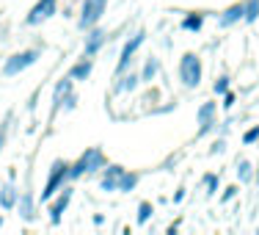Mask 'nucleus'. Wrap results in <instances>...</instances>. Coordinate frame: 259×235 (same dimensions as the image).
Listing matches in <instances>:
<instances>
[{"mask_svg": "<svg viewBox=\"0 0 259 235\" xmlns=\"http://www.w3.org/2000/svg\"><path fill=\"white\" fill-rule=\"evenodd\" d=\"M149 216H152V205H149V202H141V208H138V221L144 224Z\"/></svg>", "mask_w": 259, "mask_h": 235, "instance_id": "6ab92c4d", "label": "nucleus"}, {"mask_svg": "<svg viewBox=\"0 0 259 235\" xmlns=\"http://www.w3.org/2000/svg\"><path fill=\"white\" fill-rule=\"evenodd\" d=\"M102 45H105V33H102V30H94V33L85 39V55H94Z\"/></svg>", "mask_w": 259, "mask_h": 235, "instance_id": "9d476101", "label": "nucleus"}, {"mask_svg": "<svg viewBox=\"0 0 259 235\" xmlns=\"http://www.w3.org/2000/svg\"><path fill=\"white\" fill-rule=\"evenodd\" d=\"M256 180H259V175H256Z\"/></svg>", "mask_w": 259, "mask_h": 235, "instance_id": "7c9ffc66", "label": "nucleus"}, {"mask_svg": "<svg viewBox=\"0 0 259 235\" xmlns=\"http://www.w3.org/2000/svg\"><path fill=\"white\" fill-rule=\"evenodd\" d=\"M180 78H182V83L188 86V89L199 86V80H201V61L196 58L193 53H185L182 55V61H180Z\"/></svg>", "mask_w": 259, "mask_h": 235, "instance_id": "f257e3e1", "label": "nucleus"}, {"mask_svg": "<svg viewBox=\"0 0 259 235\" xmlns=\"http://www.w3.org/2000/svg\"><path fill=\"white\" fill-rule=\"evenodd\" d=\"M36 58H39V50H25V53L11 55L9 64H6V75H17V72L28 70L30 64H36Z\"/></svg>", "mask_w": 259, "mask_h": 235, "instance_id": "39448f33", "label": "nucleus"}, {"mask_svg": "<svg viewBox=\"0 0 259 235\" xmlns=\"http://www.w3.org/2000/svg\"><path fill=\"white\" fill-rule=\"evenodd\" d=\"M259 17V0H248V6H245V20L254 22Z\"/></svg>", "mask_w": 259, "mask_h": 235, "instance_id": "dca6fc26", "label": "nucleus"}, {"mask_svg": "<svg viewBox=\"0 0 259 235\" xmlns=\"http://www.w3.org/2000/svg\"><path fill=\"white\" fill-rule=\"evenodd\" d=\"M69 199H72V191H69V188H64V194H61L58 199L53 202V208H50V219H53V224H58V221H61V213L66 210Z\"/></svg>", "mask_w": 259, "mask_h": 235, "instance_id": "6e6552de", "label": "nucleus"}, {"mask_svg": "<svg viewBox=\"0 0 259 235\" xmlns=\"http://www.w3.org/2000/svg\"><path fill=\"white\" fill-rule=\"evenodd\" d=\"M89 75H91V61H83V64H77L75 70H72V78H77V80H83Z\"/></svg>", "mask_w": 259, "mask_h": 235, "instance_id": "4468645a", "label": "nucleus"}, {"mask_svg": "<svg viewBox=\"0 0 259 235\" xmlns=\"http://www.w3.org/2000/svg\"><path fill=\"white\" fill-rule=\"evenodd\" d=\"M204 183H207V194H215V188H218V177H212V175H209Z\"/></svg>", "mask_w": 259, "mask_h": 235, "instance_id": "a878e982", "label": "nucleus"}, {"mask_svg": "<svg viewBox=\"0 0 259 235\" xmlns=\"http://www.w3.org/2000/svg\"><path fill=\"white\" fill-rule=\"evenodd\" d=\"M182 25L188 28V30H199V28H201V17H188Z\"/></svg>", "mask_w": 259, "mask_h": 235, "instance_id": "4be33fe9", "label": "nucleus"}, {"mask_svg": "<svg viewBox=\"0 0 259 235\" xmlns=\"http://www.w3.org/2000/svg\"><path fill=\"white\" fill-rule=\"evenodd\" d=\"M121 175H124V172H121L119 166H110V169H108V175L102 177V191H116V188H119Z\"/></svg>", "mask_w": 259, "mask_h": 235, "instance_id": "1a4fd4ad", "label": "nucleus"}, {"mask_svg": "<svg viewBox=\"0 0 259 235\" xmlns=\"http://www.w3.org/2000/svg\"><path fill=\"white\" fill-rule=\"evenodd\" d=\"M0 147H3V133H0Z\"/></svg>", "mask_w": 259, "mask_h": 235, "instance_id": "c85d7f7f", "label": "nucleus"}, {"mask_svg": "<svg viewBox=\"0 0 259 235\" xmlns=\"http://www.w3.org/2000/svg\"><path fill=\"white\" fill-rule=\"evenodd\" d=\"M102 163H105V155L100 150H89V152H83L80 155V160L75 166H69V177H80L83 172H94V169H102Z\"/></svg>", "mask_w": 259, "mask_h": 235, "instance_id": "f03ea898", "label": "nucleus"}, {"mask_svg": "<svg viewBox=\"0 0 259 235\" xmlns=\"http://www.w3.org/2000/svg\"><path fill=\"white\" fill-rule=\"evenodd\" d=\"M135 86H138V78H135V75H130V78H124V80L119 83V91H133Z\"/></svg>", "mask_w": 259, "mask_h": 235, "instance_id": "a211bd4d", "label": "nucleus"}, {"mask_svg": "<svg viewBox=\"0 0 259 235\" xmlns=\"http://www.w3.org/2000/svg\"><path fill=\"white\" fill-rule=\"evenodd\" d=\"M157 61H149V64H146V70H144V80H152L155 78V72H157Z\"/></svg>", "mask_w": 259, "mask_h": 235, "instance_id": "5701e85b", "label": "nucleus"}, {"mask_svg": "<svg viewBox=\"0 0 259 235\" xmlns=\"http://www.w3.org/2000/svg\"><path fill=\"white\" fill-rule=\"evenodd\" d=\"M105 3L108 0H83V14H80V28H91L100 22L102 11H105Z\"/></svg>", "mask_w": 259, "mask_h": 235, "instance_id": "20e7f679", "label": "nucleus"}, {"mask_svg": "<svg viewBox=\"0 0 259 235\" xmlns=\"http://www.w3.org/2000/svg\"><path fill=\"white\" fill-rule=\"evenodd\" d=\"M66 177H69V166H66L64 160H55V163H53V172H50V180H47L45 191H41V199H50L55 191L61 188V183H64Z\"/></svg>", "mask_w": 259, "mask_h": 235, "instance_id": "7ed1b4c3", "label": "nucleus"}, {"mask_svg": "<svg viewBox=\"0 0 259 235\" xmlns=\"http://www.w3.org/2000/svg\"><path fill=\"white\" fill-rule=\"evenodd\" d=\"M55 14V0H39V3L33 6V11H30L28 22L30 25H39L41 20H47V17Z\"/></svg>", "mask_w": 259, "mask_h": 235, "instance_id": "423d86ee", "label": "nucleus"}, {"mask_svg": "<svg viewBox=\"0 0 259 235\" xmlns=\"http://www.w3.org/2000/svg\"><path fill=\"white\" fill-rule=\"evenodd\" d=\"M237 194V188H226V194H224V199H232V196Z\"/></svg>", "mask_w": 259, "mask_h": 235, "instance_id": "cd10ccee", "label": "nucleus"}, {"mask_svg": "<svg viewBox=\"0 0 259 235\" xmlns=\"http://www.w3.org/2000/svg\"><path fill=\"white\" fill-rule=\"evenodd\" d=\"M243 14H245V6H232V9L226 11L224 17H221V25H224V28H226V25H232V22H237Z\"/></svg>", "mask_w": 259, "mask_h": 235, "instance_id": "9b49d317", "label": "nucleus"}, {"mask_svg": "<svg viewBox=\"0 0 259 235\" xmlns=\"http://www.w3.org/2000/svg\"><path fill=\"white\" fill-rule=\"evenodd\" d=\"M256 139H259V127H254V130H248V133L243 136V141H245V144H254Z\"/></svg>", "mask_w": 259, "mask_h": 235, "instance_id": "393cba45", "label": "nucleus"}, {"mask_svg": "<svg viewBox=\"0 0 259 235\" xmlns=\"http://www.w3.org/2000/svg\"><path fill=\"white\" fill-rule=\"evenodd\" d=\"M226 86H229V78H221L215 83V94H226Z\"/></svg>", "mask_w": 259, "mask_h": 235, "instance_id": "b1692460", "label": "nucleus"}, {"mask_svg": "<svg viewBox=\"0 0 259 235\" xmlns=\"http://www.w3.org/2000/svg\"><path fill=\"white\" fill-rule=\"evenodd\" d=\"M0 224H3V219H0Z\"/></svg>", "mask_w": 259, "mask_h": 235, "instance_id": "c756f323", "label": "nucleus"}, {"mask_svg": "<svg viewBox=\"0 0 259 235\" xmlns=\"http://www.w3.org/2000/svg\"><path fill=\"white\" fill-rule=\"evenodd\" d=\"M20 213L25 216V219H30V216H33V213H30V196H28V194L20 199Z\"/></svg>", "mask_w": 259, "mask_h": 235, "instance_id": "aec40b11", "label": "nucleus"}, {"mask_svg": "<svg viewBox=\"0 0 259 235\" xmlns=\"http://www.w3.org/2000/svg\"><path fill=\"white\" fill-rule=\"evenodd\" d=\"M237 175H240V180H251V163H248V160H243V163H240Z\"/></svg>", "mask_w": 259, "mask_h": 235, "instance_id": "412c9836", "label": "nucleus"}, {"mask_svg": "<svg viewBox=\"0 0 259 235\" xmlns=\"http://www.w3.org/2000/svg\"><path fill=\"white\" fill-rule=\"evenodd\" d=\"M14 202H17L14 188H3V194H0V205H3V208H14Z\"/></svg>", "mask_w": 259, "mask_h": 235, "instance_id": "2eb2a0df", "label": "nucleus"}, {"mask_svg": "<svg viewBox=\"0 0 259 235\" xmlns=\"http://www.w3.org/2000/svg\"><path fill=\"white\" fill-rule=\"evenodd\" d=\"M69 89H72V80H61V83L55 86V108H58L61 100H64L66 94H69Z\"/></svg>", "mask_w": 259, "mask_h": 235, "instance_id": "ddd939ff", "label": "nucleus"}, {"mask_svg": "<svg viewBox=\"0 0 259 235\" xmlns=\"http://www.w3.org/2000/svg\"><path fill=\"white\" fill-rule=\"evenodd\" d=\"M224 105H226V108H232V105H234V97L226 94V97H224Z\"/></svg>", "mask_w": 259, "mask_h": 235, "instance_id": "bb28decb", "label": "nucleus"}, {"mask_svg": "<svg viewBox=\"0 0 259 235\" xmlns=\"http://www.w3.org/2000/svg\"><path fill=\"white\" fill-rule=\"evenodd\" d=\"M135 183H138V177H135V175H121L119 188H121V191H133V188H135Z\"/></svg>", "mask_w": 259, "mask_h": 235, "instance_id": "f3484780", "label": "nucleus"}, {"mask_svg": "<svg viewBox=\"0 0 259 235\" xmlns=\"http://www.w3.org/2000/svg\"><path fill=\"white\" fill-rule=\"evenodd\" d=\"M212 111H215V103H207V105H201L199 108V119H201V133H207L209 130V116H212Z\"/></svg>", "mask_w": 259, "mask_h": 235, "instance_id": "f8f14e48", "label": "nucleus"}, {"mask_svg": "<svg viewBox=\"0 0 259 235\" xmlns=\"http://www.w3.org/2000/svg\"><path fill=\"white\" fill-rule=\"evenodd\" d=\"M141 42H144V33H135L133 39L127 42L124 47H121V58H119V72H124L127 70V64H130V58H133V53L141 47Z\"/></svg>", "mask_w": 259, "mask_h": 235, "instance_id": "0eeeda50", "label": "nucleus"}]
</instances>
